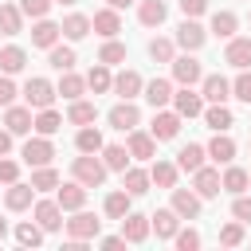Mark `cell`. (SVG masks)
<instances>
[{"label": "cell", "mask_w": 251, "mask_h": 251, "mask_svg": "<svg viewBox=\"0 0 251 251\" xmlns=\"http://www.w3.org/2000/svg\"><path fill=\"white\" fill-rule=\"evenodd\" d=\"M63 227H67V239H98L102 235V220L86 208H78L71 220H63Z\"/></svg>", "instance_id": "obj_2"}, {"label": "cell", "mask_w": 251, "mask_h": 251, "mask_svg": "<svg viewBox=\"0 0 251 251\" xmlns=\"http://www.w3.org/2000/svg\"><path fill=\"white\" fill-rule=\"evenodd\" d=\"M20 157H24V165H31V169H39V165H51V157H55V145H51V137H27L24 141V149H20Z\"/></svg>", "instance_id": "obj_6"}, {"label": "cell", "mask_w": 251, "mask_h": 251, "mask_svg": "<svg viewBox=\"0 0 251 251\" xmlns=\"http://www.w3.org/2000/svg\"><path fill=\"white\" fill-rule=\"evenodd\" d=\"M90 31H98L102 39H114L118 31H122V16H118V8H102V12H94V20H90Z\"/></svg>", "instance_id": "obj_21"}, {"label": "cell", "mask_w": 251, "mask_h": 251, "mask_svg": "<svg viewBox=\"0 0 251 251\" xmlns=\"http://www.w3.org/2000/svg\"><path fill=\"white\" fill-rule=\"evenodd\" d=\"M204 153H208V161H216V165H227V161H235V141H231L227 133H216V137L204 145Z\"/></svg>", "instance_id": "obj_26"}, {"label": "cell", "mask_w": 251, "mask_h": 251, "mask_svg": "<svg viewBox=\"0 0 251 251\" xmlns=\"http://www.w3.org/2000/svg\"><path fill=\"white\" fill-rule=\"evenodd\" d=\"M200 94H204V102H227L231 98V82L224 75H204L200 78Z\"/></svg>", "instance_id": "obj_24"}, {"label": "cell", "mask_w": 251, "mask_h": 251, "mask_svg": "<svg viewBox=\"0 0 251 251\" xmlns=\"http://www.w3.org/2000/svg\"><path fill=\"white\" fill-rule=\"evenodd\" d=\"M224 63H231L235 71L251 67V35H231L224 47Z\"/></svg>", "instance_id": "obj_17"}, {"label": "cell", "mask_w": 251, "mask_h": 251, "mask_svg": "<svg viewBox=\"0 0 251 251\" xmlns=\"http://www.w3.org/2000/svg\"><path fill=\"white\" fill-rule=\"evenodd\" d=\"M59 126H63V114H59V110H51V106H43V110L35 114V122H31V129H35V133H43V137L59 133Z\"/></svg>", "instance_id": "obj_42"}, {"label": "cell", "mask_w": 251, "mask_h": 251, "mask_svg": "<svg viewBox=\"0 0 251 251\" xmlns=\"http://www.w3.org/2000/svg\"><path fill=\"white\" fill-rule=\"evenodd\" d=\"M75 63H78V55H75V47H67V43H55V47H47V67L51 71H75Z\"/></svg>", "instance_id": "obj_32"}, {"label": "cell", "mask_w": 251, "mask_h": 251, "mask_svg": "<svg viewBox=\"0 0 251 251\" xmlns=\"http://www.w3.org/2000/svg\"><path fill=\"white\" fill-rule=\"evenodd\" d=\"M220 243H224V247H239V243H243V224H239V220L224 224V227H220Z\"/></svg>", "instance_id": "obj_49"}, {"label": "cell", "mask_w": 251, "mask_h": 251, "mask_svg": "<svg viewBox=\"0 0 251 251\" xmlns=\"http://www.w3.org/2000/svg\"><path fill=\"white\" fill-rule=\"evenodd\" d=\"M98 118V110H94V102H86V98H75L71 106H67V122L71 126H90Z\"/></svg>", "instance_id": "obj_41"}, {"label": "cell", "mask_w": 251, "mask_h": 251, "mask_svg": "<svg viewBox=\"0 0 251 251\" xmlns=\"http://www.w3.org/2000/svg\"><path fill=\"white\" fill-rule=\"evenodd\" d=\"M12 180H20V165L12 157H0V184H12Z\"/></svg>", "instance_id": "obj_54"}, {"label": "cell", "mask_w": 251, "mask_h": 251, "mask_svg": "<svg viewBox=\"0 0 251 251\" xmlns=\"http://www.w3.org/2000/svg\"><path fill=\"white\" fill-rule=\"evenodd\" d=\"M16 243H20V247H39V243H43V227H39L35 220L16 224Z\"/></svg>", "instance_id": "obj_44"}, {"label": "cell", "mask_w": 251, "mask_h": 251, "mask_svg": "<svg viewBox=\"0 0 251 251\" xmlns=\"http://www.w3.org/2000/svg\"><path fill=\"white\" fill-rule=\"evenodd\" d=\"M55 4H78V0H55Z\"/></svg>", "instance_id": "obj_60"}, {"label": "cell", "mask_w": 251, "mask_h": 251, "mask_svg": "<svg viewBox=\"0 0 251 251\" xmlns=\"http://www.w3.org/2000/svg\"><path fill=\"white\" fill-rule=\"evenodd\" d=\"M55 200H59V208L63 212H78V208H86V184H78V180H59V188H55Z\"/></svg>", "instance_id": "obj_11"}, {"label": "cell", "mask_w": 251, "mask_h": 251, "mask_svg": "<svg viewBox=\"0 0 251 251\" xmlns=\"http://www.w3.org/2000/svg\"><path fill=\"white\" fill-rule=\"evenodd\" d=\"M114 86V75H110V67L106 63H94L90 71H86V90H94V94H106Z\"/></svg>", "instance_id": "obj_40"}, {"label": "cell", "mask_w": 251, "mask_h": 251, "mask_svg": "<svg viewBox=\"0 0 251 251\" xmlns=\"http://www.w3.org/2000/svg\"><path fill=\"white\" fill-rule=\"evenodd\" d=\"M98 247H102V251H122V247H126V239H122V235H102V239H98Z\"/></svg>", "instance_id": "obj_56"}, {"label": "cell", "mask_w": 251, "mask_h": 251, "mask_svg": "<svg viewBox=\"0 0 251 251\" xmlns=\"http://www.w3.org/2000/svg\"><path fill=\"white\" fill-rule=\"evenodd\" d=\"M141 94H145V102L153 106V110H161V106H169L173 102V78H149L145 86H141Z\"/></svg>", "instance_id": "obj_18"}, {"label": "cell", "mask_w": 251, "mask_h": 251, "mask_svg": "<svg viewBox=\"0 0 251 251\" xmlns=\"http://www.w3.org/2000/svg\"><path fill=\"white\" fill-rule=\"evenodd\" d=\"M180 122H184V118H180L176 110H165V106H161V110H153V122H149V133H153L157 141H173V137L180 133Z\"/></svg>", "instance_id": "obj_5"}, {"label": "cell", "mask_w": 251, "mask_h": 251, "mask_svg": "<svg viewBox=\"0 0 251 251\" xmlns=\"http://www.w3.org/2000/svg\"><path fill=\"white\" fill-rule=\"evenodd\" d=\"M106 141H102V129L90 122V126H78V133H75V149L78 153H98Z\"/></svg>", "instance_id": "obj_36"}, {"label": "cell", "mask_w": 251, "mask_h": 251, "mask_svg": "<svg viewBox=\"0 0 251 251\" xmlns=\"http://www.w3.org/2000/svg\"><path fill=\"white\" fill-rule=\"evenodd\" d=\"M204 161H208V153H204V145H196V141L180 145V153H176V169H180V173H196Z\"/></svg>", "instance_id": "obj_33"}, {"label": "cell", "mask_w": 251, "mask_h": 251, "mask_svg": "<svg viewBox=\"0 0 251 251\" xmlns=\"http://www.w3.org/2000/svg\"><path fill=\"white\" fill-rule=\"evenodd\" d=\"M8 153H12V133L0 129V157H8Z\"/></svg>", "instance_id": "obj_57"}, {"label": "cell", "mask_w": 251, "mask_h": 251, "mask_svg": "<svg viewBox=\"0 0 251 251\" xmlns=\"http://www.w3.org/2000/svg\"><path fill=\"white\" fill-rule=\"evenodd\" d=\"M24 31V12L16 4H0V35H20Z\"/></svg>", "instance_id": "obj_43"}, {"label": "cell", "mask_w": 251, "mask_h": 251, "mask_svg": "<svg viewBox=\"0 0 251 251\" xmlns=\"http://www.w3.org/2000/svg\"><path fill=\"white\" fill-rule=\"evenodd\" d=\"M129 204H133V196H129L126 188H114V192H106L102 212H106V220H122V216L129 212Z\"/></svg>", "instance_id": "obj_34"}, {"label": "cell", "mask_w": 251, "mask_h": 251, "mask_svg": "<svg viewBox=\"0 0 251 251\" xmlns=\"http://www.w3.org/2000/svg\"><path fill=\"white\" fill-rule=\"evenodd\" d=\"M31 122H35V118H31V106H27V102H24V106H16V102L4 106V129H8L12 137L31 133Z\"/></svg>", "instance_id": "obj_10"}, {"label": "cell", "mask_w": 251, "mask_h": 251, "mask_svg": "<svg viewBox=\"0 0 251 251\" xmlns=\"http://www.w3.org/2000/svg\"><path fill=\"white\" fill-rule=\"evenodd\" d=\"M231 98H239V102H247V106H251V67H243V71H239V78L231 82Z\"/></svg>", "instance_id": "obj_48"}, {"label": "cell", "mask_w": 251, "mask_h": 251, "mask_svg": "<svg viewBox=\"0 0 251 251\" xmlns=\"http://www.w3.org/2000/svg\"><path fill=\"white\" fill-rule=\"evenodd\" d=\"M126 149H129V157H133V161H153V157H157V137H153V133H145V129H129Z\"/></svg>", "instance_id": "obj_13"}, {"label": "cell", "mask_w": 251, "mask_h": 251, "mask_svg": "<svg viewBox=\"0 0 251 251\" xmlns=\"http://www.w3.org/2000/svg\"><path fill=\"white\" fill-rule=\"evenodd\" d=\"M176 227H180V216H176L173 208H157V212L149 216V231H157V239H173Z\"/></svg>", "instance_id": "obj_23"}, {"label": "cell", "mask_w": 251, "mask_h": 251, "mask_svg": "<svg viewBox=\"0 0 251 251\" xmlns=\"http://www.w3.org/2000/svg\"><path fill=\"white\" fill-rule=\"evenodd\" d=\"M4 235H8V220H0V239H4Z\"/></svg>", "instance_id": "obj_59"}, {"label": "cell", "mask_w": 251, "mask_h": 251, "mask_svg": "<svg viewBox=\"0 0 251 251\" xmlns=\"http://www.w3.org/2000/svg\"><path fill=\"white\" fill-rule=\"evenodd\" d=\"M247 184H251V173L227 161V169H224V176H220V188L231 192V196H239V192H247Z\"/></svg>", "instance_id": "obj_28"}, {"label": "cell", "mask_w": 251, "mask_h": 251, "mask_svg": "<svg viewBox=\"0 0 251 251\" xmlns=\"http://www.w3.org/2000/svg\"><path fill=\"white\" fill-rule=\"evenodd\" d=\"M231 216H235L239 224H251V196H243V192H239V196L231 200Z\"/></svg>", "instance_id": "obj_52"}, {"label": "cell", "mask_w": 251, "mask_h": 251, "mask_svg": "<svg viewBox=\"0 0 251 251\" xmlns=\"http://www.w3.org/2000/svg\"><path fill=\"white\" fill-rule=\"evenodd\" d=\"M173 243H176L180 251H196V247H200V231H196V227H176Z\"/></svg>", "instance_id": "obj_50"}, {"label": "cell", "mask_w": 251, "mask_h": 251, "mask_svg": "<svg viewBox=\"0 0 251 251\" xmlns=\"http://www.w3.org/2000/svg\"><path fill=\"white\" fill-rule=\"evenodd\" d=\"M31 216H35V224H39L43 231H59V227H63V208H59V200H35Z\"/></svg>", "instance_id": "obj_16"}, {"label": "cell", "mask_w": 251, "mask_h": 251, "mask_svg": "<svg viewBox=\"0 0 251 251\" xmlns=\"http://www.w3.org/2000/svg\"><path fill=\"white\" fill-rule=\"evenodd\" d=\"M247 149H251V141H247Z\"/></svg>", "instance_id": "obj_61"}, {"label": "cell", "mask_w": 251, "mask_h": 251, "mask_svg": "<svg viewBox=\"0 0 251 251\" xmlns=\"http://www.w3.org/2000/svg\"><path fill=\"white\" fill-rule=\"evenodd\" d=\"M149 59L153 63H173V55H176V43L173 39H165V35H157V39H149Z\"/></svg>", "instance_id": "obj_45"}, {"label": "cell", "mask_w": 251, "mask_h": 251, "mask_svg": "<svg viewBox=\"0 0 251 251\" xmlns=\"http://www.w3.org/2000/svg\"><path fill=\"white\" fill-rule=\"evenodd\" d=\"M204 126L212 133H227L235 126V114L227 110V102H212V106H204Z\"/></svg>", "instance_id": "obj_19"}, {"label": "cell", "mask_w": 251, "mask_h": 251, "mask_svg": "<svg viewBox=\"0 0 251 251\" xmlns=\"http://www.w3.org/2000/svg\"><path fill=\"white\" fill-rule=\"evenodd\" d=\"M204 39H208V31H204L192 16H184V20L176 24V39H173L176 47H184V51H200V47H204Z\"/></svg>", "instance_id": "obj_8"}, {"label": "cell", "mask_w": 251, "mask_h": 251, "mask_svg": "<svg viewBox=\"0 0 251 251\" xmlns=\"http://www.w3.org/2000/svg\"><path fill=\"white\" fill-rule=\"evenodd\" d=\"M204 78V67L196 59V51H184V55H173V82L180 86H196Z\"/></svg>", "instance_id": "obj_3"}, {"label": "cell", "mask_w": 251, "mask_h": 251, "mask_svg": "<svg viewBox=\"0 0 251 251\" xmlns=\"http://www.w3.org/2000/svg\"><path fill=\"white\" fill-rule=\"evenodd\" d=\"M16 94H20V90H16L12 75H4V71H0V106H12V102H16Z\"/></svg>", "instance_id": "obj_53"}, {"label": "cell", "mask_w": 251, "mask_h": 251, "mask_svg": "<svg viewBox=\"0 0 251 251\" xmlns=\"http://www.w3.org/2000/svg\"><path fill=\"white\" fill-rule=\"evenodd\" d=\"M98 63H106V67H114V63H126V43H118V39H106V43H102V51H98Z\"/></svg>", "instance_id": "obj_47"}, {"label": "cell", "mask_w": 251, "mask_h": 251, "mask_svg": "<svg viewBox=\"0 0 251 251\" xmlns=\"http://www.w3.org/2000/svg\"><path fill=\"white\" fill-rule=\"evenodd\" d=\"M71 176H75L78 184H86V188H98V184L106 180V165H102L98 153H78L75 165H71Z\"/></svg>", "instance_id": "obj_1"}, {"label": "cell", "mask_w": 251, "mask_h": 251, "mask_svg": "<svg viewBox=\"0 0 251 251\" xmlns=\"http://www.w3.org/2000/svg\"><path fill=\"white\" fill-rule=\"evenodd\" d=\"M149 184H153V180H149V169H133V165L122 169V188H126L129 196H145Z\"/></svg>", "instance_id": "obj_29"}, {"label": "cell", "mask_w": 251, "mask_h": 251, "mask_svg": "<svg viewBox=\"0 0 251 251\" xmlns=\"http://www.w3.org/2000/svg\"><path fill=\"white\" fill-rule=\"evenodd\" d=\"M98 157H102V165H106V173H122L133 157H129V149L126 145H102L98 149Z\"/></svg>", "instance_id": "obj_37"}, {"label": "cell", "mask_w": 251, "mask_h": 251, "mask_svg": "<svg viewBox=\"0 0 251 251\" xmlns=\"http://www.w3.org/2000/svg\"><path fill=\"white\" fill-rule=\"evenodd\" d=\"M141 86H145V78H141L133 67H126V71H118V75H114V86H110V90H114L118 98H137V94H141Z\"/></svg>", "instance_id": "obj_22"}, {"label": "cell", "mask_w": 251, "mask_h": 251, "mask_svg": "<svg viewBox=\"0 0 251 251\" xmlns=\"http://www.w3.org/2000/svg\"><path fill=\"white\" fill-rule=\"evenodd\" d=\"M51 4H55V0H20V12L31 16V20H43V16L51 12Z\"/></svg>", "instance_id": "obj_51"}, {"label": "cell", "mask_w": 251, "mask_h": 251, "mask_svg": "<svg viewBox=\"0 0 251 251\" xmlns=\"http://www.w3.org/2000/svg\"><path fill=\"white\" fill-rule=\"evenodd\" d=\"M122 239H126V243H145V239H149V216L126 212V216H122Z\"/></svg>", "instance_id": "obj_20"}, {"label": "cell", "mask_w": 251, "mask_h": 251, "mask_svg": "<svg viewBox=\"0 0 251 251\" xmlns=\"http://www.w3.org/2000/svg\"><path fill=\"white\" fill-rule=\"evenodd\" d=\"M55 94H63L67 102H75V98H82V94H86V75H75V71H63V78H59V86H55Z\"/></svg>", "instance_id": "obj_35"}, {"label": "cell", "mask_w": 251, "mask_h": 251, "mask_svg": "<svg viewBox=\"0 0 251 251\" xmlns=\"http://www.w3.org/2000/svg\"><path fill=\"white\" fill-rule=\"evenodd\" d=\"M173 110L180 118H200L204 114V94L192 90V86H180V90H173Z\"/></svg>", "instance_id": "obj_9"}, {"label": "cell", "mask_w": 251, "mask_h": 251, "mask_svg": "<svg viewBox=\"0 0 251 251\" xmlns=\"http://www.w3.org/2000/svg\"><path fill=\"white\" fill-rule=\"evenodd\" d=\"M106 122H110V129H118V133H129V129L141 126V110L133 106V98H122L118 106H110Z\"/></svg>", "instance_id": "obj_4"}, {"label": "cell", "mask_w": 251, "mask_h": 251, "mask_svg": "<svg viewBox=\"0 0 251 251\" xmlns=\"http://www.w3.org/2000/svg\"><path fill=\"white\" fill-rule=\"evenodd\" d=\"M31 188H35V192H51V188H59V173H55L51 165L31 169Z\"/></svg>", "instance_id": "obj_46"}, {"label": "cell", "mask_w": 251, "mask_h": 251, "mask_svg": "<svg viewBox=\"0 0 251 251\" xmlns=\"http://www.w3.org/2000/svg\"><path fill=\"white\" fill-rule=\"evenodd\" d=\"M59 31H63L71 43H78V39H86V35H90V16H82V12H71V16H63Z\"/></svg>", "instance_id": "obj_30"}, {"label": "cell", "mask_w": 251, "mask_h": 251, "mask_svg": "<svg viewBox=\"0 0 251 251\" xmlns=\"http://www.w3.org/2000/svg\"><path fill=\"white\" fill-rule=\"evenodd\" d=\"M106 4H110V8H118V12H122V8H129V4H137V0H106Z\"/></svg>", "instance_id": "obj_58"}, {"label": "cell", "mask_w": 251, "mask_h": 251, "mask_svg": "<svg viewBox=\"0 0 251 251\" xmlns=\"http://www.w3.org/2000/svg\"><path fill=\"white\" fill-rule=\"evenodd\" d=\"M169 192H173V204H169V208H173L180 220H196V216H200L204 200H200L192 188H169Z\"/></svg>", "instance_id": "obj_12"}, {"label": "cell", "mask_w": 251, "mask_h": 251, "mask_svg": "<svg viewBox=\"0 0 251 251\" xmlns=\"http://www.w3.org/2000/svg\"><path fill=\"white\" fill-rule=\"evenodd\" d=\"M165 16H169V4H165V0H137V20H141V27H161Z\"/></svg>", "instance_id": "obj_25"}, {"label": "cell", "mask_w": 251, "mask_h": 251, "mask_svg": "<svg viewBox=\"0 0 251 251\" xmlns=\"http://www.w3.org/2000/svg\"><path fill=\"white\" fill-rule=\"evenodd\" d=\"M176 176H180V169H176V161H153L149 165V180L157 184V188H176Z\"/></svg>", "instance_id": "obj_27"}, {"label": "cell", "mask_w": 251, "mask_h": 251, "mask_svg": "<svg viewBox=\"0 0 251 251\" xmlns=\"http://www.w3.org/2000/svg\"><path fill=\"white\" fill-rule=\"evenodd\" d=\"M20 94H24V102H27L31 110H43V106H51V102H55V86H51L47 78H39V75H35V78H27Z\"/></svg>", "instance_id": "obj_7"}, {"label": "cell", "mask_w": 251, "mask_h": 251, "mask_svg": "<svg viewBox=\"0 0 251 251\" xmlns=\"http://www.w3.org/2000/svg\"><path fill=\"white\" fill-rule=\"evenodd\" d=\"M31 204H35V188H31V184L12 180V184L4 188V208H8V212H27Z\"/></svg>", "instance_id": "obj_15"}, {"label": "cell", "mask_w": 251, "mask_h": 251, "mask_svg": "<svg viewBox=\"0 0 251 251\" xmlns=\"http://www.w3.org/2000/svg\"><path fill=\"white\" fill-rule=\"evenodd\" d=\"M180 12L196 20V16H204V12H208V0H180Z\"/></svg>", "instance_id": "obj_55"}, {"label": "cell", "mask_w": 251, "mask_h": 251, "mask_svg": "<svg viewBox=\"0 0 251 251\" xmlns=\"http://www.w3.org/2000/svg\"><path fill=\"white\" fill-rule=\"evenodd\" d=\"M59 35H63L59 24H51V20L43 16V20H35V27H31V47H43V51H47V47L59 43Z\"/></svg>", "instance_id": "obj_31"}, {"label": "cell", "mask_w": 251, "mask_h": 251, "mask_svg": "<svg viewBox=\"0 0 251 251\" xmlns=\"http://www.w3.org/2000/svg\"><path fill=\"white\" fill-rule=\"evenodd\" d=\"M235 27H239V16H235V12H227V8L212 12V35H220V39H231V35H235Z\"/></svg>", "instance_id": "obj_39"}, {"label": "cell", "mask_w": 251, "mask_h": 251, "mask_svg": "<svg viewBox=\"0 0 251 251\" xmlns=\"http://www.w3.org/2000/svg\"><path fill=\"white\" fill-rule=\"evenodd\" d=\"M192 192H196L200 200L220 196V192H224V188H220V173H216V169H208V165H200V169L192 173Z\"/></svg>", "instance_id": "obj_14"}, {"label": "cell", "mask_w": 251, "mask_h": 251, "mask_svg": "<svg viewBox=\"0 0 251 251\" xmlns=\"http://www.w3.org/2000/svg\"><path fill=\"white\" fill-rule=\"evenodd\" d=\"M24 67H27V51H24V47H16V43L0 47V71H4V75H20Z\"/></svg>", "instance_id": "obj_38"}]
</instances>
